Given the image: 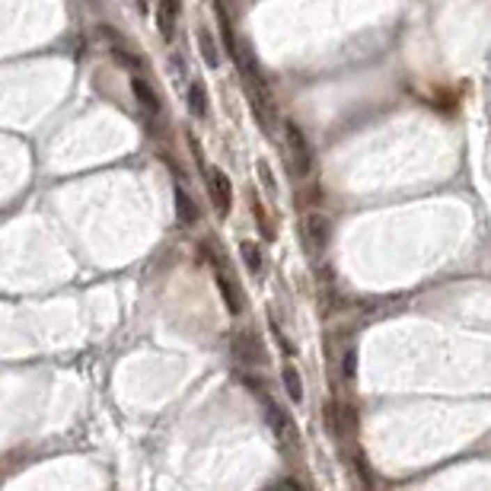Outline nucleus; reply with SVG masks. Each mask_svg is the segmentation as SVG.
Returning <instances> with one entry per match:
<instances>
[{
    "label": "nucleus",
    "mask_w": 491,
    "mask_h": 491,
    "mask_svg": "<svg viewBox=\"0 0 491 491\" xmlns=\"http://www.w3.org/2000/svg\"><path fill=\"white\" fill-rule=\"evenodd\" d=\"M198 48H201V58L208 68H220V54H217V45H214V36L208 29L198 32Z\"/></svg>",
    "instance_id": "obj_10"
},
{
    "label": "nucleus",
    "mask_w": 491,
    "mask_h": 491,
    "mask_svg": "<svg viewBox=\"0 0 491 491\" xmlns=\"http://www.w3.org/2000/svg\"><path fill=\"white\" fill-rule=\"evenodd\" d=\"M214 265H217V288H220V294H224V303H227V310L233 313H240L242 310V294H240V284L233 281V274H227L224 272V265L214 258Z\"/></svg>",
    "instance_id": "obj_5"
},
{
    "label": "nucleus",
    "mask_w": 491,
    "mask_h": 491,
    "mask_svg": "<svg viewBox=\"0 0 491 491\" xmlns=\"http://www.w3.org/2000/svg\"><path fill=\"white\" fill-rule=\"evenodd\" d=\"M176 16H179V7H176V3H159L157 7V20H159V32H163V38H173Z\"/></svg>",
    "instance_id": "obj_11"
},
{
    "label": "nucleus",
    "mask_w": 491,
    "mask_h": 491,
    "mask_svg": "<svg viewBox=\"0 0 491 491\" xmlns=\"http://www.w3.org/2000/svg\"><path fill=\"white\" fill-rule=\"evenodd\" d=\"M284 134H288V147H290V153H294V159H297V169H300V173H310V166H313V144L306 141L303 128L297 125V121H288V125H284Z\"/></svg>",
    "instance_id": "obj_1"
},
{
    "label": "nucleus",
    "mask_w": 491,
    "mask_h": 491,
    "mask_svg": "<svg viewBox=\"0 0 491 491\" xmlns=\"http://www.w3.org/2000/svg\"><path fill=\"white\" fill-rule=\"evenodd\" d=\"M233 354L240 357V361H246V364H265L262 345H258V338H256V335H249V332H240L233 338Z\"/></svg>",
    "instance_id": "obj_6"
},
{
    "label": "nucleus",
    "mask_w": 491,
    "mask_h": 491,
    "mask_svg": "<svg viewBox=\"0 0 491 491\" xmlns=\"http://www.w3.org/2000/svg\"><path fill=\"white\" fill-rule=\"evenodd\" d=\"M258 176H262V185L268 195H274V179H272V169H268V163H258Z\"/></svg>",
    "instance_id": "obj_14"
},
{
    "label": "nucleus",
    "mask_w": 491,
    "mask_h": 491,
    "mask_svg": "<svg viewBox=\"0 0 491 491\" xmlns=\"http://www.w3.org/2000/svg\"><path fill=\"white\" fill-rule=\"evenodd\" d=\"M131 86H134V96L141 99V106H144L147 112H153V115H157V112H159V96H157V93H153L150 86L144 84V80H134V84H131Z\"/></svg>",
    "instance_id": "obj_13"
},
{
    "label": "nucleus",
    "mask_w": 491,
    "mask_h": 491,
    "mask_svg": "<svg viewBox=\"0 0 491 491\" xmlns=\"http://www.w3.org/2000/svg\"><path fill=\"white\" fill-rule=\"evenodd\" d=\"M204 173H208V189H211V201L217 204L220 214L230 211V201H233V192H230V179L224 169L217 166H201Z\"/></svg>",
    "instance_id": "obj_3"
},
{
    "label": "nucleus",
    "mask_w": 491,
    "mask_h": 491,
    "mask_svg": "<svg viewBox=\"0 0 491 491\" xmlns=\"http://www.w3.org/2000/svg\"><path fill=\"white\" fill-rule=\"evenodd\" d=\"M198 204H195V198L189 195V192L182 189V185H176V217H179V224H185V227H192L198 220Z\"/></svg>",
    "instance_id": "obj_7"
},
{
    "label": "nucleus",
    "mask_w": 491,
    "mask_h": 491,
    "mask_svg": "<svg viewBox=\"0 0 491 491\" xmlns=\"http://www.w3.org/2000/svg\"><path fill=\"white\" fill-rule=\"evenodd\" d=\"M345 377H354V351L345 354Z\"/></svg>",
    "instance_id": "obj_15"
},
{
    "label": "nucleus",
    "mask_w": 491,
    "mask_h": 491,
    "mask_svg": "<svg viewBox=\"0 0 491 491\" xmlns=\"http://www.w3.org/2000/svg\"><path fill=\"white\" fill-rule=\"evenodd\" d=\"M240 252H242V262H246V268H249L252 274H258V272H262V268H265L262 249H258L256 242H249V240H246V242H242V246H240Z\"/></svg>",
    "instance_id": "obj_12"
},
{
    "label": "nucleus",
    "mask_w": 491,
    "mask_h": 491,
    "mask_svg": "<svg viewBox=\"0 0 491 491\" xmlns=\"http://www.w3.org/2000/svg\"><path fill=\"white\" fill-rule=\"evenodd\" d=\"M303 242H306L310 256H322L325 252V242H329V220H325L322 214H306V220H303Z\"/></svg>",
    "instance_id": "obj_2"
},
{
    "label": "nucleus",
    "mask_w": 491,
    "mask_h": 491,
    "mask_svg": "<svg viewBox=\"0 0 491 491\" xmlns=\"http://www.w3.org/2000/svg\"><path fill=\"white\" fill-rule=\"evenodd\" d=\"M189 109H192V115H195V118H204V115H208V90H204V84H192L189 86Z\"/></svg>",
    "instance_id": "obj_9"
},
{
    "label": "nucleus",
    "mask_w": 491,
    "mask_h": 491,
    "mask_svg": "<svg viewBox=\"0 0 491 491\" xmlns=\"http://www.w3.org/2000/svg\"><path fill=\"white\" fill-rule=\"evenodd\" d=\"M281 380H284V389H288L290 402L300 405L303 402V380H300V371H297L294 364H284V371H281Z\"/></svg>",
    "instance_id": "obj_8"
},
{
    "label": "nucleus",
    "mask_w": 491,
    "mask_h": 491,
    "mask_svg": "<svg viewBox=\"0 0 491 491\" xmlns=\"http://www.w3.org/2000/svg\"><path fill=\"white\" fill-rule=\"evenodd\" d=\"M262 402H265V415H268V421H272V428H274V434H278V440L297 444V428H294V421H290L288 412H281V408L274 405L268 396H262Z\"/></svg>",
    "instance_id": "obj_4"
}]
</instances>
